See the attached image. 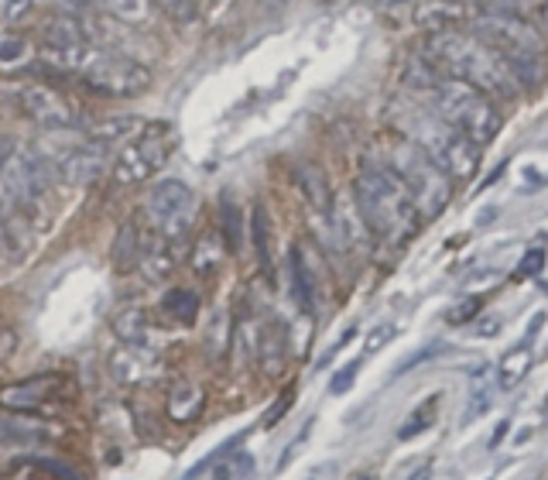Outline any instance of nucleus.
Here are the masks:
<instances>
[{
    "label": "nucleus",
    "instance_id": "a878e982",
    "mask_svg": "<svg viewBox=\"0 0 548 480\" xmlns=\"http://www.w3.org/2000/svg\"><path fill=\"white\" fill-rule=\"evenodd\" d=\"M220 216H223V234H227V244L230 251H240V206H233L230 196H223L220 203Z\"/></svg>",
    "mask_w": 548,
    "mask_h": 480
},
{
    "label": "nucleus",
    "instance_id": "e433bc0d",
    "mask_svg": "<svg viewBox=\"0 0 548 480\" xmlns=\"http://www.w3.org/2000/svg\"><path fill=\"white\" fill-rule=\"evenodd\" d=\"M288 405H292V395H285L278 405L271 408V415H268V422H264V426H278V422H281V415H285V408H288Z\"/></svg>",
    "mask_w": 548,
    "mask_h": 480
},
{
    "label": "nucleus",
    "instance_id": "1a4fd4ad",
    "mask_svg": "<svg viewBox=\"0 0 548 480\" xmlns=\"http://www.w3.org/2000/svg\"><path fill=\"white\" fill-rule=\"evenodd\" d=\"M168 151H172V141L155 138V131L148 127L141 138L127 141L124 148H120L114 162V179L120 186H134V182L151 179V175L168 162Z\"/></svg>",
    "mask_w": 548,
    "mask_h": 480
},
{
    "label": "nucleus",
    "instance_id": "6e6552de",
    "mask_svg": "<svg viewBox=\"0 0 548 480\" xmlns=\"http://www.w3.org/2000/svg\"><path fill=\"white\" fill-rule=\"evenodd\" d=\"M148 216L155 223L161 237L175 240L192 227V216H196V196L192 189L179 179H161L155 189L148 192Z\"/></svg>",
    "mask_w": 548,
    "mask_h": 480
},
{
    "label": "nucleus",
    "instance_id": "f257e3e1",
    "mask_svg": "<svg viewBox=\"0 0 548 480\" xmlns=\"http://www.w3.org/2000/svg\"><path fill=\"white\" fill-rule=\"evenodd\" d=\"M429 55L432 66H439L446 76L463 79V83L477 86L487 96H501V100H514L518 96V79L511 76L507 62L494 52L487 42L477 35H463L456 28H439L429 35Z\"/></svg>",
    "mask_w": 548,
    "mask_h": 480
},
{
    "label": "nucleus",
    "instance_id": "412c9836",
    "mask_svg": "<svg viewBox=\"0 0 548 480\" xmlns=\"http://www.w3.org/2000/svg\"><path fill=\"white\" fill-rule=\"evenodd\" d=\"M203 402H206V395L196 388V384H179V388H172V395H168V415L179 422H189L203 412Z\"/></svg>",
    "mask_w": 548,
    "mask_h": 480
},
{
    "label": "nucleus",
    "instance_id": "bb28decb",
    "mask_svg": "<svg viewBox=\"0 0 548 480\" xmlns=\"http://www.w3.org/2000/svg\"><path fill=\"white\" fill-rule=\"evenodd\" d=\"M251 470H254V460L247 453H240V456H233V460L220 463V467L209 474V480H247Z\"/></svg>",
    "mask_w": 548,
    "mask_h": 480
},
{
    "label": "nucleus",
    "instance_id": "473e14b6",
    "mask_svg": "<svg viewBox=\"0 0 548 480\" xmlns=\"http://www.w3.org/2000/svg\"><path fill=\"white\" fill-rule=\"evenodd\" d=\"M357 374H360V360H353L350 367H343L340 374H333V381H329V391H333V395H343V391H350V384H353Z\"/></svg>",
    "mask_w": 548,
    "mask_h": 480
},
{
    "label": "nucleus",
    "instance_id": "f704fd0d",
    "mask_svg": "<svg viewBox=\"0 0 548 480\" xmlns=\"http://www.w3.org/2000/svg\"><path fill=\"white\" fill-rule=\"evenodd\" d=\"M14 206H18V199H14V192H11V186H7L4 172H0V216L11 213Z\"/></svg>",
    "mask_w": 548,
    "mask_h": 480
},
{
    "label": "nucleus",
    "instance_id": "7ed1b4c3",
    "mask_svg": "<svg viewBox=\"0 0 548 480\" xmlns=\"http://www.w3.org/2000/svg\"><path fill=\"white\" fill-rule=\"evenodd\" d=\"M473 35L501 55L507 69H511V76L518 79V86H538L545 79L548 72L545 38L528 21H521L518 14H501V11L480 14L473 21Z\"/></svg>",
    "mask_w": 548,
    "mask_h": 480
},
{
    "label": "nucleus",
    "instance_id": "79ce46f5",
    "mask_svg": "<svg viewBox=\"0 0 548 480\" xmlns=\"http://www.w3.org/2000/svg\"><path fill=\"white\" fill-rule=\"evenodd\" d=\"M425 480H435V477L429 474V477H425ZM442 480H456V477H453V474H446V477H442Z\"/></svg>",
    "mask_w": 548,
    "mask_h": 480
},
{
    "label": "nucleus",
    "instance_id": "5701e85b",
    "mask_svg": "<svg viewBox=\"0 0 548 480\" xmlns=\"http://www.w3.org/2000/svg\"><path fill=\"white\" fill-rule=\"evenodd\" d=\"M137 254H141V240H137V230L131 227V223H124V227L117 230V240H114V264H117L120 271L134 268Z\"/></svg>",
    "mask_w": 548,
    "mask_h": 480
},
{
    "label": "nucleus",
    "instance_id": "9b49d317",
    "mask_svg": "<svg viewBox=\"0 0 548 480\" xmlns=\"http://www.w3.org/2000/svg\"><path fill=\"white\" fill-rule=\"evenodd\" d=\"M66 384L69 381L62 378V374H35V378L7 384V388L0 391V408H7V412H42L52 398L62 395Z\"/></svg>",
    "mask_w": 548,
    "mask_h": 480
},
{
    "label": "nucleus",
    "instance_id": "f03ea898",
    "mask_svg": "<svg viewBox=\"0 0 548 480\" xmlns=\"http://www.w3.org/2000/svg\"><path fill=\"white\" fill-rule=\"evenodd\" d=\"M353 203L364 216L367 230L384 240H405L415 230L418 210L408 189L388 165H364L353 186Z\"/></svg>",
    "mask_w": 548,
    "mask_h": 480
},
{
    "label": "nucleus",
    "instance_id": "f3484780",
    "mask_svg": "<svg viewBox=\"0 0 548 480\" xmlns=\"http://www.w3.org/2000/svg\"><path fill=\"white\" fill-rule=\"evenodd\" d=\"M288 264H292V292H295L298 306H302L305 312H316V278H312L309 264H305L302 247H292Z\"/></svg>",
    "mask_w": 548,
    "mask_h": 480
},
{
    "label": "nucleus",
    "instance_id": "4468645a",
    "mask_svg": "<svg viewBox=\"0 0 548 480\" xmlns=\"http://www.w3.org/2000/svg\"><path fill=\"white\" fill-rule=\"evenodd\" d=\"M494 402V371L490 367H477L466 388V405H463V422H477L483 412Z\"/></svg>",
    "mask_w": 548,
    "mask_h": 480
},
{
    "label": "nucleus",
    "instance_id": "20e7f679",
    "mask_svg": "<svg viewBox=\"0 0 548 480\" xmlns=\"http://www.w3.org/2000/svg\"><path fill=\"white\" fill-rule=\"evenodd\" d=\"M435 107L446 124H453L463 138H470L477 148L490 144L501 131V114H497L494 100L477 86L463 83V79H439L435 83Z\"/></svg>",
    "mask_w": 548,
    "mask_h": 480
},
{
    "label": "nucleus",
    "instance_id": "c85d7f7f",
    "mask_svg": "<svg viewBox=\"0 0 548 480\" xmlns=\"http://www.w3.org/2000/svg\"><path fill=\"white\" fill-rule=\"evenodd\" d=\"M545 261H548V254L542 251V247H531V251L521 254V261H518V268H514V275H518V278H538L545 271Z\"/></svg>",
    "mask_w": 548,
    "mask_h": 480
},
{
    "label": "nucleus",
    "instance_id": "a211bd4d",
    "mask_svg": "<svg viewBox=\"0 0 548 480\" xmlns=\"http://www.w3.org/2000/svg\"><path fill=\"white\" fill-rule=\"evenodd\" d=\"M298 186H302V196L309 199L312 210H319L322 216L333 213V199H329V186H326V179H322L319 168H312V165L298 168Z\"/></svg>",
    "mask_w": 548,
    "mask_h": 480
},
{
    "label": "nucleus",
    "instance_id": "c756f323",
    "mask_svg": "<svg viewBox=\"0 0 548 480\" xmlns=\"http://www.w3.org/2000/svg\"><path fill=\"white\" fill-rule=\"evenodd\" d=\"M155 4L168 14V18L179 21V24L196 18V4H192V0H155Z\"/></svg>",
    "mask_w": 548,
    "mask_h": 480
},
{
    "label": "nucleus",
    "instance_id": "dca6fc26",
    "mask_svg": "<svg viewBox=\"0 0 548 480\" xmlns=\"http://www.w3.org/2000/svg\"><path fill=\"white\" fill-rule=\"evenodd\" d=\"M48 432L31 426L24 419H0V450H24V446H42Z\"/></svg>",
    "mask_w": 548,
    "mask_h": 480
},
{
    "label": "nucleus",
    "instance_id": "4be33fe9",
    "mask_svg": "<svg viewBox=\"0 0 548 480\" xmlns=\"http://www.w3.org/2000/svg\"><path fill=\"white\" fill-rule=\"evenodd\" d=\"M76 45H86V35H83V24L59 14L45 24V48H76Z\"/></svg>",
    "mask_w": 548,
    "mask_h": 480
},
{
    "label": "nucleus",
    "instance_id": "4c0bfd02",
    "mask_svg": "<svg viewBox=\"0 0 548 480\" xmlns=\"http://www.w3.org/2000/svg\"><path fill=\"white\" fill-rule=\"evenodd\" d=\"M14 55H21V42H7V45H0V59L11 62Z\"/></svg>",
    "mask_w": 548,
    "mask_h": 480
},
{
    "label": "nucleus",
    "instance_id": "c03bdc74",
    "mask_svg": "<svg viewBox=\"0 0 548 480\" xmlns=\"http://www.w3.org/2000/svg\"><path fill=\"white\" fill-rule=\"evenodd\" d=\"M357 480H370V477H357Z\"/></svg>",
    "mask_w": 548,
    "mask_h": 480
},
{
    "label": "nucleus",
    "instance_id": "b1692460",
    "mask_svg": "<svg viewBox=\"0 0 548 480\" xmlns=\"http://www.w3.org/2000/svg\"><path fill=\"white\" fill-rule=\"evenodd\" d=\"M137 268L144 271V278H151V282H158V278H165L168 271L175 268V258L165 251V247H151V251H141L137 254Z\"/></svg>",
    "mask_w": 548,
    "mask_h": 480
},
{
    "label": "nucleus",
    "instance_id": "58836bf2",
    "mask_svg": "<svg viewBox=\"0 0 548 480\" xmlns=\"http://www.w3.org/2000/svg\"><path fill=\"white\" fill-rule=\"evenodd\" d=\"M442 4L456 7V11H459V14H463V11H470V7H477V4H480V0H442Z\"/></svg>",
    "mask_w": 548,
    "mask_h": 480
},
{
    "label": "nucleus",
    "instance_id": "ddd939ff",
    "mask_svg": "<svg viewBox=\"0 0 548 480\" xmlns=\"http://www.w3.org/2000/svg\"><path fill=\"white\" fill-rule=\"evenodd\" d=\"M144 131H148V124H144L141 117L117 114V117H107V120H100V124H93L90 141H96L100 148L103 144H127V141L141 138Z\"/></svg>",
    "mask_w": 548,
    "mask_h": 480
},
{
    "label": "nucleus",
    "instance_id": "c9c22d12",
    "mask_svg": "<svg viewBox=\"0 0 548 480\" xmlns=\"http://www.w3.org/2000/svg\"><path fill=\"white\" fill-rule=\"evenodd\" d=\"M305 480H336V463H319V467H312L309 474H305Z\"/></svg>",
    "mask_w": 548,
    "mask_h": 480
},
{
    "label": "nucleus",
    "instance_id": "7c9ffc66",
    "mask_svg": "<svg viewBox=\"0 0 548 480\" xmlns=\"http://www.w3.org/2000/svg\"><path fill=\"white\" fill-rule=\"evenodd\" d=\"M480 306H483L480 295H470V299H463L456 309H449V316H446V319H449V323H453V326H463V323H470V319L477 316Z\"/></svg>",
    "mask_w": 548,
    "mask_h": 480
},
{
    "label": "nucleus",
    "instance_id": "0eeeda50",
    "mask_svg": "<svg viewBox=\"0 0 548 480\" xmlns=\"http://www.w3.org/2000/svg\"><path fill=\"white\" fill-rule=\"evenodd\" d=\"M72 76H79L93 93L100 96H137L151 86L148 66H141L131 55L120 52H96L86 45L79 59L72 62Z\"/></svg>",
    "mask_w": 548,
    "mask_h": 480
},
{
    "label": "nucleus",
    "instance_id": "ea45409f",
    "mask_svg": "<svg viewBox=\"0 0 548 480\" xmlns=\"http://www.w3.org/2000/svg\"><path fill=\"white\" fill-rule=\"evenodd\" d=\"M504 436H507V422H501V426L494 429V436H490V450H494V446H501Z\"/></svg>",
    "mask_w": 548,
    "mask_h": 480
},
{
    "label": "nucleus",
    "instance_id": "72a5a7b5",
    "mask_svg": "<svg viewBox=\"0 0 548 480\" xmlns=\"http://www.w3.org/2000/svg\"><path fill=\"white\" fill-rule=\"evenodd\" d=\"M391 336H394V326H377L374 336H370V340H367V354H374V350H381L384 343L391 340Z\"/></svg>",
    "mask_w": 548,
    "mask_h": 480
},
{
    "label": "nucleus",
    "instance_id": "9d476101",
    "mask_svg": "<svg viewBox=\"0 0 548 480\" xmlns=\"http://www.w3.org/2000/svg\"><path fill=\"white\" fill-rule=\"evenodd\" d=\"M18 107L24 117H31L35 124L42 127H55V131H62V127H76V107L66 100L62 93H55L52 86L45 83H31L24 86L18 93Z\"/></svg>",
    "mask_w": 548,
    "mask_h": 480
},
{
    "label": "nucleus",
    "instance_id": "37998d69",
    "mask_svg": "<svg viewBox=\"0 0 548 480\" xmlns=\"http://www.w3.org/2000/svg\"><path fill=\"white\" fill-rule=\"evenodd\" d=\"M545 31H548V0H545Z\"/></svg>",
    "mask_w": 548,
    "mask_h": 480
},
{
    "label": "nucleus",
    "instance_id": "cd10ccee",
    "mask_svg": "<svg viewBox=\"0 0 548 480\" xmlns=\"http://www.w3.org/2000/svg\"><path fill=\"white\" fill-rule=\"evenodd\" d=\"M254 240H257V254H261V264L271 275V230H268V216H264V206H254Z\"/></svg>",
    "mask_w": 548,
    "mask_h": 480
},
{
    "label": "nucleus",
    "instance_id": "f8f14e48",
    "mask_svg": "<svg viewBox=\"0 0 548 480\" xmlns=\"http://www.w3.org/2000/svg\"><path fill=\"white\" fill-rule=\"evenodd\" d=\"M100 168H103V148L96 141H79L55 158V172L66 182H72V186L93 182L100 175Z\"/></svg>",
    "mask_w": 548,
    "mask_h": 480
},
{
    "label": "nucleus",
    "instance_id": "2f4dec72",
    "mask_svg": "<svg viewBox=\"0 0 548 480\" xmlns=\"http://www.w3.org/2000/svg\"><path fill=\"white\" fill-rule=\"evenodd\" d=\"M117 330H120L124 340L137 343V340H141V333H144V316H141V312H127V316L117 319Z\"/></svg>",
    "mask_w": 548,
    "mask_h": 480
},
{
    "label": "nucleus",
    "instance_id": "aec40b11",
    "mask_svg": "<svg viewBox=\"0 0 548 480\" xmlns=\"http://www.w3.org/2000/svg\"><path fill=\"white\" fill-rule=\"evenodd\" d=\"M161 312L172 316L175 323L192 326L199 316V295L189 292V288H172V292H165V299H161Z\"/></svg>",
    "mask_w": 548,
    "mask_h": 480
},
{
    "label": "nucleus",
    "instance_id": "423d86ee",
    "mask_svg": "<svg viewBox=\"0 0 548 480\" xmlns=\"http://www.w3.org/2000/svg\"><path fill=\"white\" fill-rule=\"evenodd\" d=\"M411 144H418L449 179H473L480 168V148L442 117L418 114L411 120Z\"/></svg>",
    "mask_w": 548,
    "mask_h": 480
},
{
    "label": "nucleus",
    "instance_id": "a19ab883",
    "mask_svg": "<svg viewBox=\"0 0 548 480\" xmlns=\"http://www.w3.org/2000/svg\"><path fill=\"white\" fill-rule=\"evenodd\" d=\"M429 474H432V467H422V470H415V477H411V480H425Z\"/></svg>",
    "mask_w": 548,
    "mask_h": 480
},
{
    "label": "nucleus",
    "instance_id": "393cba45",
    "mask_svg": "<svg viewBox=\"0 0 548 480\" xmlns=\"http://www.w3.org/2000/svg\"><path fill=\"white\" fill-rule=\"evenodd\" d=\"M435 408H439V395H432L422 408H415V415H411L405 426L398 429V439H411V436H418V432L429 429L435 422Z\"/></svg>",
    "mask_w": 548,
    "mask_h": 480
},
{
    "label": "nucleus",
    "instance_id": "39448f33",
    "mask_svg": "<svg viewBox=\"0 0 548 480\" xmlns=\"http://www.w3.org/2000/svg\"><path fill=\"white\" fill-rule=\"evenodd\" d=\"M388 168L401 179V186L408 189L411 203H415L418 216H439L449 203V175L425 155L418 144L401 141L391 148Z\"/></svg>",
    "mask_w": 548,
    "mask_h": 480
},
{
    "label": "nucleus",
    "instance_id": "2eb2a0df",
    "mask_svg": "<svg viewBox=\"0 0 548 480\" xmlns=\"http://www.w3.org/2000/svg\"><path fill=\"white\" fill-rule=\"evenodd\" d=\"M528 367H531V343L525 340L521 347L507 350V354L501 357V364H497V388L514 391L521 381H525Z\"/></svg>",
    "mask_w": 548,
    "mask_h": 480
},
{
    "label": "nucleus",
    "instance_id": "6ab92c4d",
    "mask_svg": "<svg viewBox=\"0 0 548 480\" xmlns=\"http://www.w3.org/2000/svg\"><path fill=\"white\" fill-rule=\"evenodd\" d=\"M83 4H90V7H96V11L110 14V18H117V21H127V24L151 21L148 0H83Z\"/></svg>",
    "mask_w": 548,
    "mask_h": 480
}]
</instances>
